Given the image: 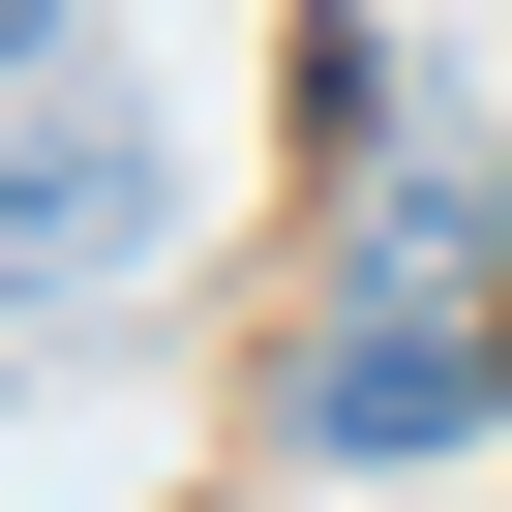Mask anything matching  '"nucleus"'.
<instances>
[{"label":"nucleus","instance_id":"20e7f679","mask_svg":"<svg viewBox=\"0 0 512 512\" xmlns=\"http://www.w3.org/2000/svg\"><path fill=\"white\" fill-rule=\"evenodd\" d=\"M31 61H61V0H0V91H31Z\"/></svg>","mask_w":512,"mask_h":512},{"label":"nucleus","instance_id":"f03ea898","mask_svg":"<svg viewBox=\"0 0 512 512\" xmlns=\"http://www.w3.org/2000/svg\"><path fill=\"white\" fill-rule=\"evenodd\" d=\"M482 392H512V302H392L362 272V332H302L272 452H482Z\"/></svg>","mask_w":512,"mask_h":512},{"label":"nucleus","instance_id":"7ed1b4c3","mask_svg":"<svg viewBox=\"0 0 512 512\" xmlns=\"http://www.w3.org/2000/svg\"><path fill=\"white\" fill-rule=\"evenodd\" d=\"M362 272H392V302H512V211H482L452 151H392V181H362Z\"/></svg>","mask_w":512,"mask_h":512},{"label":"nucleus","instance_id":"f257e3e1","mask_svg":"<svg viewBox=\"0 0 512 512\" xmlns=\"http://www.w3.org/2000/svg\"><path fill=\"white\" fill-rule=\"evenodd\" d=\"M151 211H181V151H151V91L61 31L31 91H0V332H61V302H121L151 272Z\"/></svg>","mask_w":512,"mask_h":512}]
</instances>
